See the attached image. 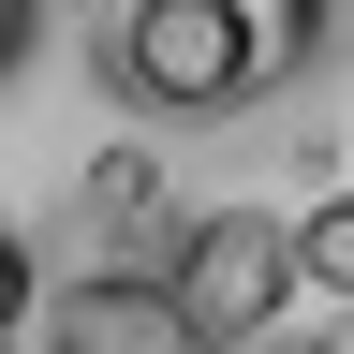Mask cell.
Instances as JSON below:
<instances>
[{
	"instance_id": "obj_5",
	"label": "cell",
	"mask_w": 354,
	"mask_h": 354,
	"mask_svg": "<svg viewBox=\"0 0 354 354\" xmlns=\"http://www.w3.org/2000/svg\"><path fill=\"white\" fill-rule=\"evenodd\" d=\"M281 266H295V295H354V207H310L281 236Z\"/></svg>"
},
{
	"instance_id": "obj_4",
	"label": "cell",
	"mask_w": 354,
	"mask_h": 354,
	"mask_svg": "<svg viewBox=\"0 0 354 354\" xmlns=\"http://www.w3.org/2000/svg\"><path fill=\"white\" fill-rule=\"evenodd\" d=\"M221 30H236L251 88H281V74H310V59H325V0H221Z\"/></svg>"
},
{
	"instance_id": "obj_7",
	"label": "cell",
	"mask_w": 354,
	"mask_h": 354,
	"mask_svg": "<svg viewBox=\"0 0 354 354\" xmlns=\"http://www.w3.org/2000/svg\"><path fill=\"white\" fill-rule=\"evenodd\" d=\"M30 30H44V0H0V74L30 59Z\"/></svg>"
},
{
	"instance_id": "obj_1",
	"label": "cell",
	"mask_w": 354,
	"mask_h": 354,
	"mask_svg": "<svg viewBox=\"0 0 354 354\" xmlns=\"http://www.w3.org/2000/svg\"><path fill=\"white\" fill-rule=\"evenodd\" d=\"M148 295H162V339H177V354L281 339V295H295V266H281V207H192Z\"/></svg>"
},
{
	"instance_id": "obj_2",
	"label": "cell",
	"mask_w": 354,
	"mask_h": 354,
	"mask_svg": "<svg viewBox=\"0 0 354 354\" xmlns=\"http://www.w3.org/2000/svg\"><path fill=\"white\" fill-rule=\"evenodd\" d=\"M104 88L148 118H221L251 104V59L221 30V0H104Z\"/></svg>"
},
{
	"instance_id": "obj_6",
	"label": "cell",
	"mask_w": 354,
	"mask_h": 354,
	"mask_svg": "<svg viewBox=\"0 0 354 354\" xmlns=\"http://www.w3.org/2000/svg\"><path fill=\"white\" fill-rule=\"evenodd\" d=\"M30 295H44V281H30V236L0 221V354H15V325H30Z\"/></svg>"
},
{
	"instance_id": "obj_3",
	"label": "cell",
	"mask_w": 354,
	"mask_h": 354,
	"mask_svg": "<svg viewBox=\"0 0 354 354\" xmlns=\"http://www.w3.org/2000/svg\"><path fill=\"white\" fill-rule=\"evenodd\" d=\"M44 354H177V339H162V295L148 281H74L59 310H44Z\"/></svg>"
}]
</instances>
